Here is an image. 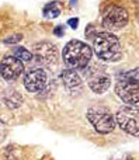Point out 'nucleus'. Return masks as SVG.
<instances>
[{"mask_svg": "<svg viewBox=\"0 0 139 160\" xmlns=\"http://www.w3.org/2000/svg\"><path fill=\"white\" fill-rule=\"evenodd\" d=\"M120 160H132V158L129 155H125V156H122V158H121Z\"/></svg>", "mask_w": 139, "mask_h": 160, "instance_id": "a211bd4d", "label": "nucleus"}, {"mask_svg": "<svg viewBox=\"0 0 139 160\" xmlns=\"http://www.w3.org/2000/svg\"><path fill=\"white\" fill-rule=\"evenodd\" d=\"M0 78H2V76H0Z\"/></svg>", "mask_w": 139, "mask_h": 160, "instance_id": "aec40b11", "label": "nucleus"}, {"mask_svg": "<svg viewBox=\"0 0 139 160\" xmlns=\"http://www.w3.org/2000/svg\"><path fill=\"white\" fill-rule=\"evenodd\" d=\"M4 136H6V127H4V124H3V121L0 119V141H2Z\"/></svg>", "mask_w": 139, "mask_h": 160, "instance_id": "f3484780", "label": "nucleus"}, {"mask_svg": "<svg viewBox=\"0 0 139 160\" xmlns=\"http://www.w3.org/2000/svg\"><path fill=\"white\" fill-rule=\"evenodd\" d=\"M48 83V75L44 68H31L24 73V86L30 93H39Z\"/></svg>", "mask_w": 139, "mask_h": 160, "instance_id": "0eeeda50", "label": "nucleus"}, {"mask_svg": "<svg viewBox=\"0 0 139 160\" xmlns=\"http://www.w3.org/2000/svg\"><path fill=\"white\" fill-rule=\"evenodd\" d=\"M24 73V65L14 55H7L0 61V76L6 82H13Z\"/></svg>", "mask_w": 139, "mask_h": 160, "instance_id": "6e6552de", "label": "nucleus"}, {"mask_svg": "<svg viewBox=\"0 0 139 160\" xmlns=\"http://www.w3.org/2000/svg\"><path fill=\"white\" fill-rule=\"evenodd\" d=\"M58 49L56 47L49 41H41L34 45L32 58L38 63L42 65H52L58 61Z\"/></svg>", "mask_w": 139, "mask_h": 160, "instance_id": "1a4fd4ad", "label": "nucleus"}, {"mask_svg": "<svg viewBox=\"0 0 139 160\" xmlns=\"http://www.w3.org/2000/svg\"><path fill=\"white\" fill-rule=\"evenodd\" d=\"M87 119L98 133H110L115 128V117L106 107H92L87 111Z\"/></svg>", "mask_w": 139, "mask_h": 160, "instance_id": "20e7f679", "label": "nucleus"}, {"mask_svg": "<svg viewBox=\"0 0 139 160\" xmlns=\"http://www.w3.org/2000/svg\"><path fill=\"white\" fill-rule=\"evenodd\" d=\"M14 56L17 59H20L21 62H31L32 61V52L27 49L24 47H16L14 48Z\"/></svg>", "mask_w": 139, "mask_h": 160, "instance_id": "ddd939ff", "label": "nucleus"}, {"mask_svg": "<svg viewBox=\"0 0 139 160\" xmlns=\"http://www.w3.org/2000/svg\"><path fill=\"white\" fill-rule=\"evenodd\" d=\"M115 93L128 105L139 102V69L118 73Z\"/></svg>", "mask_w": 139, "mask_h": 160, "instance_id": "7ed1b4c3", "label": "nucleus"}, {"mask_svg": "<svg viewBox=\"0 0 139 160\" xmlns=\"http://www.w3.org/2000/svg\"><path fill=\"white\" fill-rule=\"evenodd\" d=\"M93 49L97 58L101 61L118 62L122 56L120 39L115 34L108 32V31L97 32L93 37Z\"/></svg>", "mask_w": 139, "mask_h": 160, "instance_id": "f257e3e1", "label": "nucleus"}, {"mask_svg": "<svg viewBox=\"0 0 139 160\" xmlns=\"http://www.w3.org/2000/svg\"><path fill=\"white\" fill-rule=\"evenodd\" d=\"M62 80H63V84L66 86V88L72 93H76V91L82 90V86H83V82H82L80 76L76 73V70L73 69H63L61 75Z\"/></svg>", "mask_w": 139, "mask_h": 160, "instance_id": "9b49d317", "label": "nucleus"}, {"mask_svg": "<svg viewBox=\"0 0 139 160\" xmlns=\"http://www.w3.org/2000/svg\"><path fill=\"white\" fill-rule=\"evenodd\" d=\"M67 25H69L70 28H73V30H76L79 25V18H69L67 20Z\"/></svg>", "mask_w": 139, "mask_h": 160, "instance_id": "dca6fc26", "label": "nucleus"}, {"mask_svg": "<svg viewBox=\"0 0 139 160\" xmlns=\"http://www.w3.org/2000/svg\"><path fill=\"white\" fill-rule=\"evenodd\" d=\"M61 13H62V7H61V3L59 2L48 3L44 7V11H42L45 18H56V17H59Z\"/></svg>", "mask_w": 139, "mask_h": 160, "instance_id": "f8f14e48", "label": "nucleus"}, {"mask_svg": "<svg viewBox=\"0 0 139 160\" xmlns=\"http://www.w3.org/2000/svg\"><path fill=\"white\" fill-rule=\"evenodd\" d=\"M115 124L129 135L139 136V105H125L115 114Z\"/></svg>", "mask_w": 139, "mask_h": 160, "instance_id": "39448f33", "label": "nucleus"}, {"mask_svg": "<svg viewBox=\"0 0 139 160\" xmlns=\"http://www.w3.org/2000/svg\"><path fill=\"white\" fill-rule=\"evenodd\" d=\"M129 14L122 6L111 4L106 8L103 14V25L108 30V32L120 31L128 24Z\"/></svg>", "mask_w": 139, "mask_h": 160, "instance_id": "423d86ee", "label": "nucleus"}, {"mask_svg": "<svg viewBox=\"0 0 139 160\" xmlns=\"http://www.w3.org/2000/svg\"><path fill=\"white\" fill-rule=\"evenodd\" d=\"M63 62L67 69H84L93 58V49L83 41L72 39L63 48Z\"/></svg>", "mask_w": 139, "mask_h": 160, "instance_id": "f03ea898", "label": "nucleus"}, {"mask_svg": "<svg viewBox=\"0 0 139 160\" xmlns=\"http://www.w3.org/2000/svg\"><path fill=\"white\" fill-rule=\"evenodd\" d=\"M86 76H87L89 87L92 88L96 94H103L110 88L111 79H110V76L107 75L106 72H103V70H90L89 73L86 72Z\"/></svg>", "mask_w": 139, "mask_h": 160, "instance_id": "9d476101", "label": "nucleus"}, {"mask_svg": "<svg viewBox=\"0 0 139 160\" xmlns=\"http://www.w3.org/2000/svg\"><path fill=\"white\" fill-rule=\"evenodd\" d=\"M53 35L56 37H63L65 35V27H62V25H56L55 28H53Z\"/></svg>", "mask_w": 139, "mask_h": 160, "instance_id": "2eb2a0df", "label": "nucleus"}, {"mask_svg": "<svg viewBox=\"0 0 139 160\" xmlns=\"http://www.w3.org/2000/svg\"><path fill=\"white\" fill-rule=\"evenodd\" d=\"M76 2H77V0H70V6H75Z\"/></svg>", "mask_w": 139, "mask_h": 160, "instance_id": "6ab92c4d", "label": "nucleus"}, {"mask_svg": "<svg viewBox=\"0 0 139 160\" xmlns=\"http://www.w3.org/2000/svg\"><path fill=\"white\" fill-rule=\"evenodd\" d=\"M22 39V37L21 35H13V37H10V38H6L4 39V44H16V42H20Z\"/></svg>", "mask_w": 139, "mask_h": 160, "instance_id": "4468645a", "label": "nucleus"}]
</instances>
